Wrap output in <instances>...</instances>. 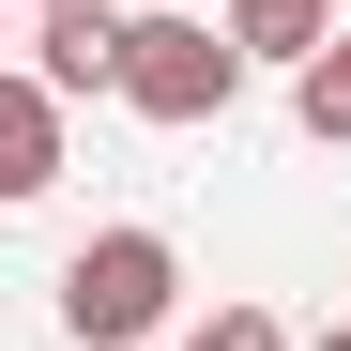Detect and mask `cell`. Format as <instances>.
Returning a JSON list of instances; mask_svg holds the SVG:
<instances>
[{"instance_id":"cell-1","label":"cell","mask_w":351,"mask_h":351,"mask_svg":"<svg viewBox=\"0 0 351 351\" xmlns=\"http://www.w3.org/2000/svg\"><path fill=\"white\" fill-rule=\"evenodd\" d=\"M107 107H138V123H229L245 107V46H229L199 0H123V77Z\"/></svg>"},{"instance_id":"cell-2","label":"cell","mask_w":351,"mask_h":351,"mask_svg":"<svg viewBox=\"0 0 351 351\" xmlns=\"http://www.w3.org/2000/svg\"><path fill=\"white\" fill-rule=\"evenodd\" d=\"M168 306H184V245L168 229H92L62 260V336L77 351H138V336H168Z\"/></svg>"},{"instance_id":"cell-3","label":"cell","mask_w":351,"mask_h":351,"mask_svg":"<svg viewBox=\"0 0 351 351\" xmlns=\"http://www.w3.org/2000/svg\"><path fill=\"white\" fill-rule=\"evenodd\" d=\"M46 107H92L107 77H123V0H46L31 16V62H16Z\"/></svg>"},{"instance_id":"cell-4","label":"cell","mask_w":351,"mask_h":351,"mask_svg":"<svg viewBox=\"0 0 351 351\" xmlns=\"http://www.w3.org/2000/svg\"><path fill=\"white\" fill-rule=\"evenodd\" d=\"M62 123H77V107H46L16 62H0V199H46V184H62Z\"/></svg>"},{"instance_id":"cell-5","label":"cell","mask_w":351,"mask_h":351,"mask_svg":"<svg viewBox=\"0 0 351 351\" xmlns=\"http://www.w3.org/2000/svg\"><path fill=\"white\" fill-rule=\"evenodd\" d=\"M214 31H229V46H245V77H260V62H306V46L336 31V0H229V16H214Z\"/></svg>"},{"instance_id":"cell-6","label":"cell","mask_w":351,"mask_h":351,"mask_svg":"<svg viewBox=\"0 0 351 351\" xmlns=\"http://www.w3.org/2000/svg\"><path fill=\"white\" fill-rule=\"evenodd\" d=\"M290 123H306V138H321V153H336V138H351V16H336V31H321V46H306V62H290Z\"/></svg>"},{"instance_id":"cell-7","label":"cell","mask_w":351,"mask_h":351,"mask_svg":"<svg viewBox=\"0 0 351 351\" xmlns=\"http://www.w3.org/2000/svg\"><path fill=\"white\" fill-rule=\"evenodd\" d=\"M184 351H290V321L275 306H214V321H184Z\"/></svg>"},{"instance_id":"cell-8","label":"cell","mask_w":351,"mask_h":351,"mask_svg":"<svg viewBox=\"0 0 351 351\" xmlns=\"http://www.w3.org/2000/svg\"><path fill=\"white\" fill-rule=\"evenodd\" d=\"M0 16H16V0H0Z\"/></svg>"},{"instance_id":"cell-9","label":"cell","mask_w":351,"mask_h":351,"mask_svg":"<svg viewBox=\"0 0 351 351\" xmlns=\"http://www.w3.org/2000/svg\"><path fill=\"white\" fill-rule=\"evenodd\" d=\"M336 16H351V0H336Z\"/></svg>"},{"instance_id":"cell-10","label":"cell","mask_w":351,"mask_h":351,"mask_svg":"<svg viewBox=\"0 0 351 351\" xmlns=\"http://www.w3.org/2000/svg\"><path fill=\"white\" fill-rule=\"evenodd\" d=\"M31 16H46V0H31Z\"/></svg>"}]
</instances>
